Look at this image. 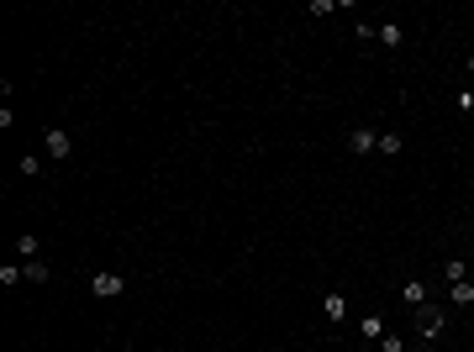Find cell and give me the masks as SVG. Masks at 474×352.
Listing matches in <instances>:
<instances>
[{"label":"cell","instance_id":"cell-17","mask_svg":"<svg viewBox=\"0 0 474 352\" xmlns=\"http://www.w3.org/2000/svg\"><path fill=\"white\" fill-rule=\"evenodd\" d=\"M464 63H469V74H474V53H469V58H464Z\"/></svg>","mask_w":474,"mask_h":352},{"label":"cell","instance_id":"cell-4","mask_svg":"<svg viewBox=\"0 0 474 352\" xmlns=\"http://www.w3.org/2000/svg\"><path fill=\"white\" fill-rule=\"evenodd\" d=\"M348 153H379V131L353 127V131H348Z\"/></svg>","mask_w":474,"mask_h":352},{"label":"cell","instance_id":"cell-5","mask_svg":"<svg viewBox=\"0 0 474 352\" xmlns=\"http://www.w3.org/2000/svg\"><path fill=\"white\" fill-rule=\"evenodd\" d=\"M401 300H406V305H427V284L422 279H406L401 284Z\"/></svg>","mask_w":474,"mask_h":352},{"label":"cell","instance_id":"cell-16","mask_svg":"<svg viewBox=\"0 0 474 352\" xmlns=\"http://www.w3.org/2000/svg\"><path fill=\"white\" fill-rule=\"evenodd\" d=\"M379 352H406V342L401 337H385V342H379Z\"/></svg>","mask_w":474,"mask_h":352},{"label":"cell","instance_id":"cell-13","mask_svg":"<svg viewBox=\"0 0 474 352\" xmlns=\"http://www.w3.org/2000/svg\"><path fill=\"white\" fill-rule=\"evenodd\" d=\"M358 326H364V337H385V321H379V316H364Z\"/></svg>","mask_w":474,"mask_h":352},{"label":"cell","instance_id":"cell-12","mask_svg":"<svg viewBox=\"0 0 474 352\" xmlns=\"http://www.w3.org/2000/svg\"><path fill=\"white\" fill-rule=\"evenodd\" d=\"M47 273H53V269H47V263H37V258L26 263V279H32V284H47Z\"/></svg>","mask_w":474,"mask_h":352},{"label":"cell","instance_id":"cell-9","mask_svg":"<svg viewBox=\"0 0 474 352\" xmlns=\"http://www.w3.org/2000/svg\"><path fill=\"white\" fill-rule=\"evenodd\" d=\"M443 273H448V284H459V279H469V263H464V258H448V263H443Z\"/></svg>","mask_w":474,"mask_h":352},{"label":"cell","instance_id":"cell-11","mask_svg":"<svg viewBox=\"0 0 474 352\" xmlns=\"http://www.w3.org/2000/svg\"><path fill=\"white\" fill-rule=\"evenodd\" d=\"M26 279V269H11V263H6V269H0V284H6V289H16V284Z\"/></svg>","mask_w":474,"mask_h":352},{"label":"cell","instance_id":"cell-3","mask_svg":"<svg viewBox=\"0 0 474 352\" xmlns=\"http://www.w3.org/2000/svg\"><path fill=\"white\" fill-rule=\"evenodd\" d=\"M43 147H47L53 158H69V153H74V137H69V131H59V127H47V131H43Z\"/></svg>","mask_w":474,"mask_h":352},{"label":"cell","instance_id":"cell-14","mask_svg":"<svg viewBox=\"0 0 474 352\" xmlns=\"http://www.w3.org/2000/svg\"><path fill=\"white\" fill-rule=\"evenodd\" d=\"M22 174H26V179H37V174H43V158L26 153V158H22Z\"/></svg>","mask_w":474,"mask_h":352},{"label":"cell","instance_id":"cell-7","mask_svg":"<svg viewBox=\"0 0 474 352\" xmlns=\"http://www.w3.org/2000/svg\"><path fill=\"white\" fill-rule=\"evenodd\" d=\"M379 42H385V47H401V42H406L401 22H385V26H379Z\"/></svg>","mask_w":474,"mask_h":352},{"label":"cell","instance_id":"cell-8","mask_svg":"<svg viewBox=\"0 0 474 352\" xmlns=\"http://www.w3.org/2000/svg\"><path fill=\"white\" fill-rule=\"evenodd\" d=\"M401 147H406V142H401V131H379V153H385V158H395Z\"/></svg>","mask_w":474,"mask_h":352},{"label":"cell","instance_id":"cell-10","mask_svg":"<svg viewBox=\"0 0 474 352\" xmlns=\"http://www.w3.org/2000/svg\"><path fill=\"white\" fill-rule=\"evenodd\" d=\"M453 305H474V284H469V279L453 284Z\"/></svg>","mask_w":474,"mask_h":352},{"label":"cell","instance_id":"cell-2","mask_svg":"<svg viewBox=\"0 0 474 352\" xmlns=\"http://www.w3.org/2000/svg\"><path fill=\"white\" fill-rule=\"evenodd\" d=\"M90 289L100 294V300H116V294L127 289V279H121L116 269H100V273H95V279H90Z\"/></svg>","mask_w":474,"mask_h":352},{"label":"cell","instance_id":"cell-15","mask_svg":"<svg viewBox=\"0 0 474 352\" xmlns=\"http://www.w3.org/2000/svg\"><path fill=\"white\" fill-rule=\"evenodd\" d=\"M16 247H22V258H26V263L37 258V237H32V232H26V237H22V242H16Z\"/></svg>","mask_w":474,"mask_h":352},{"label":"cell","instance_id":"cell-6","mask_svg":"<svg viewBox=\"0 0 474 352\" xmlns=\"http://www.w3.org/2000/svg\"><path fill=\"white\" fill-rule=\"evenodd\" d=\"M321 310H327V321H343V316H348V300H343V294H327V300H321Z\"/></svg>","mask_w":474,"mask_h":352},{"label":"cell","instance_id":"cell-1","mask_svg":"<svg viewBox=\"0 0 474 352\" xmlns=\"http://www.w3.org/2000/svg\"><path fill=\"white\" fill-rule=\"evenodd\" d=\"M443 326H448V321H443V310H438V305H416V331H422L427 342H438V337H443Z\"/></svg>","mask_w":474,"mask_h":352}]
</instances>
